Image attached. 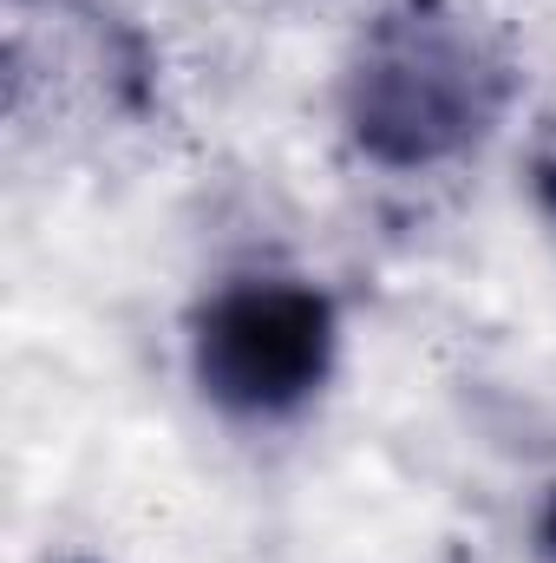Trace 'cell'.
Segmentation results:
<instances>
[{
  "instance_id": "7a4b0ae2",
  "label": "cell",
  "mask_w": 556,
  "mask_h": 563,
  "mask_svg": "<svg viewBox=\"0 0 556 563\" xmlns=\"http://www.w3.org/2000/svg\"><path fill=\"white\" fill-rule=\"evenodd\" d=\"M341 308L321 282L236 276L190 314V380L230 420H288L334 380Z\"/></svg>"
},
{
  "instance_id": "6da1fadb",
  "label": "cell",
  "mask_w": 556,
  "mask_h": 563,
  "mask_svg": "<svg viewBox=\"0 0 556 563\" xmlns=\"http://www.w3.org/2000/svg\"><path fill=\"white\" fill-rule=\"evenodd\" d=\"M518 53L458 0H387L347 46L341 132L374 170H445L498 139Z\"/></svg>"
},
{
  "instance_id": "3957f363",
  "label": "cell",
  "mask_w": 556,
  "mask_h": 563,
  "mask_svg": "<svg viewBox=\"0 0 556 563\" xmlns=\"http://www.w3.org/2000/svg\"><path fill=\"white\" fill-rule=\"evenodd\" d=\"M537 551H544V563H556V485L544 498V511H537Z\"/></svg>"
}]
</instances>
